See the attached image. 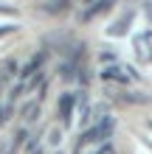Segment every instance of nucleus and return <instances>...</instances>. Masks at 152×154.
<instances>
[{"mask_svg":"<svg viewBox=\"0 0 152 154\" xmlns=\"http://www.w3.org/2000/svg\"><path fill=\"white\" fill-rule=\"evenodd\" d=\"M113 126H115V121H113L110 115H107V118H99L96 126H90V129L82 134V140H79V143H99V140H107V137L113 134Z\"/></svg>","mask_w":152,"mask_h":154,"instance_id":"1","label":"nucleus"},{"mask_svg":"<svg viewBox=\"0 0 152 154\" xmlns=\"http://www.w3.org/2000/svg\"><path fill=\"white\" fill-rule=\"evenodd\" d=\"M73 104H76V95H70V93L59 98V115L65 121V126H70V121H73Z\"/></svg>","mask_w":152,"mask_h":154,"instance_id":"2","label":"nucleus"},{"mask_svg":"<svg viewBox=\"0 0 152 154\" xmlns=\"http://www.w3.org/2000/svg\"><path fill=\"white\" fill-rule=\"evenodd\" d=\"M132 17H135L132 11H124V14L118 17V20H115V23L110 25V28H107V34H110V37H121V34H127V28L132 25Z\"/></svg>","mask_w":152,"mask_h":154,"instance_id":"3","label":"nucleus"},{"mask_svg":"<svg viewBox=\"0 0 152 154\" xmlns=\"http://www.w3.org/2000/svg\"><path fill=\"white\" fill-rule=\"evenodd\" d=\"M149 42H152V31L149 28L135 37V53L141 56V62H149Z\"/></svg>","mask_w":152,"mask_h":154,"instance_id":"4","label":"nucleus"},{"mask_svg":"<svg viewBox=\"0 0 152 154\" xmlns=\"http://www.w3.org/2000/svg\"><path fill=\"white\" fill-rule=\"evenodd\" d=\"M113 3H115V0H99V3H93V6H90V8H87V11H85V14H82V20L87 23V20H93V17H96V14H104V11H107V8H110Z\"/></svg>","mask_w":152,"mask_h":154,"instance_id":"5","label":"nucleus"},{"mask_svg":"<svg viewBox=\"0 0 152 154\" xmlns=\"http://www.w3.org/2000/svg\"><path fill=\"white\" fill-rule=\"evenodd\" d=\"M102 76H104L107 81H118V87H127V84H130V79L121 73V67H110V70H104Z\"/></svg>","mask_w":152,"mask_h":154,"instance_id":"6","label":"nucleus"},{"mask_svg":"<svg viewBox=\"0 0 152 154\" xmlns=\"http://www.w3.org/2000/svg\"><path fill=\"white\" fill-rule=\"evenodd\" d=\"M42 62H45V53H37V56H34L28 65L23 67V76L28 79V76H34V73H40V67H42Z\"/></svg>","mask_w":152,"mask_h":154,"instance_id":"7","label":"nucleus"},{"mask_svg":"<svg viewBox=\"0 0 152 154\" xmlns=\"http://www.w3.org/2000/svg\"><path fill=\"white\" fill-rule=\"evenodd\" d=\"M11 115H14L11 101H3V104H0V126H6L8 121H11Z\"/></svg>","mask_w":152,"mask_h":154,"instance_id":"8","label":"nucleus"},{"mask_svg":"<svg viewBox=\"0 0 152 154\" xmlns=\"http://www.w3.org/2000/svg\"><path fill=\"white\" fill-rule=\"evenodd\" d=\"M23 118H25L28 123H34V121L40 118V104H25V106H23Z\"/></svg>","mask_w":152,"mask_h":154,"instance_id":"9","label":"nucleus"},{"mask_svg":"<svg viewBox=\"0 0 152 154\" xmlns=\"http://www.w3.org/2000/svg\"><path fill=\"white\" fill-rule=\"evenodd\" d=\"M68 3H70V0H48V3L42 6V8H45V11H51V14H59Z\"/></svg>","mask_w":152,"mask_h":154,"instance_id":"10","label":"nucleus"},{"mask_svg":"<svg viewBox=\"0 0 152 154\" xmlns=\"http://www.w3.org/2000/svg\"><path fill=\"white\" fill-rule=\"evenodd\" d=\"M14 73H17V62L8 59L6 65H3V79H6V76H14Z\"/></svg>","mask_w":152,"mask_h":154,"instance_id":"11","label":"nucleus"},{"mask_svg":"<svg viewBox=\"0 0 152 154\" xmlns=\"http://www.w3.org/2000/svg\"><path fill=\"white\" fill-rule=\"evenodd\" d=\"M0 14H6V17H17V8H14V6H3V3H0Z\"/></svg>","mask_w":152,"mask_h":154,"instance_id":"12","label":"nucleus"},{"mask_svg":"<svg viewBox=\"0 0 152 154\" xmlns=\"http://www.w3.org/2000/svg\"><path fill=\"white\" fill-rule=\"evenodd\" d=\"M87 118H90V106L82 104V123H87Z\"/></svg>","mask_w":152,"mask_h":154,"instance_id":"13","label":"nucleus"},{"mask_svg":"<svg viewBox=\"0 0 152 154\" xmlns=\"http://www.w3.org/2000/svg\"><path fill=\"white\" fill-rule=\"evenodd\" d=\"M14 25H0V37H6V34H11Z\"/></svg>","mask_w":152,"mask_h":154,"instance_id":"14","label":"nucleus"},{"mask_svg":"<svg viewBox=\"0 0 152 154\" xmlns=\"http://www.w3.org/2000/svg\"><path fill=\"white\" fill-rule=\"evenodd\" d=\"M51 146H59V132H51Z\"/></svg>","mask_w":152,"mask_h":154,"instance_id":"15","label":"nucleus"},{"mask_svg":"<svg viewBox=\"0 0 152 154\" xmlns=\"http://www.w3.org/2000/svg\"><path fill=\"white\" fill-rule=\"evenodd\" d=\"M96 154H110V146H102V149L96 151Z\"/></svg>","mask_w":152,"mask_h":154,"instance_id":"16","label":"nucleus"}]
</instances>
